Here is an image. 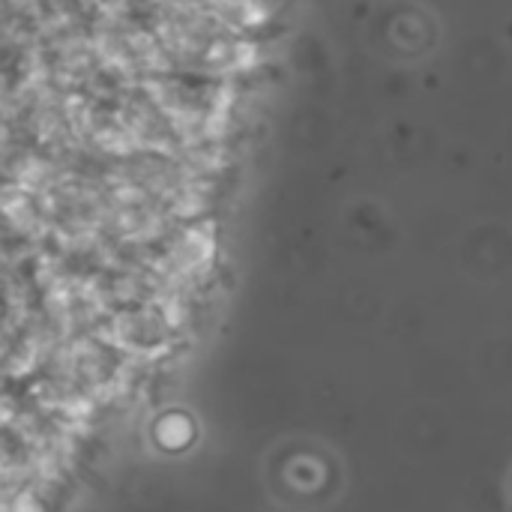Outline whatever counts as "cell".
I'll return each instance as SVG.
<instances>
[{"instance_id":"cell-1","label":"cell","mask_w":512,"mask_h":512,"mask_svg":"<svg viewBox=\"0 0 512 512\" xmlns=\"http://www.w3.org/2000/svg\"><path fill=\"white\" fill-rule=\"evenodd\" d=\"M258 483L279 512H330L348 492V462L327 438L297 432L264 450Z\"/></svg>"},{"instance_id":"cell-2","label":"cell","mask_w":512,"mask_h":512,"mask_svg":"<svg viewBox=\"0 0 512 512\" xmlns=\"http://www.w3.org/2000/svg\"><path fill=\"white\" fill-rule=\"evenodd\" d=\"M144 441L156 456L180 459V456H186V453H192L198 447L201 423L189 408L171 405V408H162L159 414L150 417V423L144 429Z\"/></svg>"},{"instance_id":"cell-3","label":"cell","mask_w":512,"mask_h":512,"mask_svg":"<svg viewBox=\"0 0 512 512\" xmlns=\"http://www.w3.org/2000/svg\"><path fill=\"white\" fill-rule=\"evenodd\" d=\"M504 501H507V510L512 512V465L507 471V480H504Z\"/></svg>"}]
</instances>
